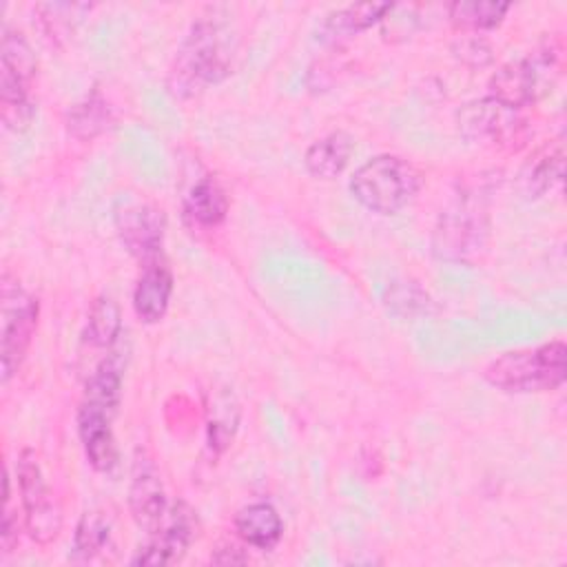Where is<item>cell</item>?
Masks as SVG:
<instances>
[{"instance_id":"cell-28","label":"cell","mask_w":567,"mask_h":567,"mask_svg":"<svg viewBox=\"0 0 567 567\" xmlns=\"http://www.w3.org/2000/svg\"><path fill=\"white\" fill-rule=\"evenodd\" d=\"M381 33L385 40H405L410 38L419 27V13L414 4H394L390 2V9L381 18Z\"/></svg>"},{"instance_id":"cell-27","label":"cell","mask_w":567,"mask_h":567,"mask_svg":"<svg viewBox=\"0 0 567 567\" xmlns=\"http://www.w3.org/2000/svg\"><path fill=\"white\" fill-rule=\"evenodd\" d=\"M44 33L53 40L66 38L73 33L78 22L91 11V4L84 2H44L35 7Z\"/></svg>"},{"instance_id":"cell-11","label":"cell","mask_w":567,"mask_h":567,"mask_svg":"<svg viewBox=\"0 0 567 567\" xmlns=\"http://www.w3.org/2000/svg\"><path fill=\"white\" fill-rule=\"evenodd\" d=\"M195 536H197V516L184 501H177L168 509V518H164L159 529L151 534V540L140 549V554L131 563L148 565V567L173 565L182 560V556L186 554Z\"/></svg>"},{"instance_id":"cell-9","label":"cell","mask_w":567,"mask_h":567,"mask_svg":"<svg viewBox=\"0 0 567 567\" xmlns=\"http://www.w3.org/2000/svg\"><path fill=\"white\" fill-rule=\"evenodd\" d=\"M456 126L461 135L472 142L509 144L523 131L525 117L520 115V111L509 109L487 95L465 102L456 111Z\"/></svg>"},{"instance_id":"cell-20","label":"cell","mask_w":567,"mask_h":567,"mask_svg":"<svg viewBox=\"0 0 567 567\" xmlns=\"http://www.w3.org/2000/svg\"><path fill=\"white\" fill-rule=\"evenodd\" d=\"M0 117L2 126L22 133L35 117V104L29 97V82L0 69Z\"/></svg>"},{"instance_id":"cell-19","label":"cell","mask_w":567,"mask_h":567,"mask_svg":"<svg viewBox=\"0 0 567 567\" xmlns=\"http://www.w3.org/2000/svg\"><path fill=\"white\" fill-rule=\"evenodd\" d=\"M111 124L113 111L97 89H93L89 95H84L66 111V131L82 142L95 140L97 135L109 131Z\"/></svg>"},{"instance_id":"cell-17","label":"cell","mask_w":567,"mask_h":567,"mask_svg":"<svg viewBox=\"0 0 567 567\" xmlns=\"http://www.w3.org/2000/svg\"><path fill=\"white\" fill-rule=\"evenodd\" d=\"M352 148L354 140L346 131H332L308 146L303 155L306 171L317 179H332L348 166Z\"/></svg>"},{"instance_id":"cell-26","label":"cell","mask_w":567,"mask_h":567,"mask_svg":"<svg viewBox=\"0 0 567 567\" xmlns=\"http://www.w3.org/2000/svg\"><path fill=\"white\" fill-rule=\"evenodd\" d=\"M0 69L13 73L16 78L24 80L31 84L35 69H38V60L35 53L29 44V40L16 31L4 27L2 29V47H0Z\"/></svg>"},{"instance_id":"cell-16","label":"cell","mask_w":567,"mask_h":567,"mask_svg":"<svg viewBox=\"0 0 567 567\" xmlns=\"http://www.w3.org/2000/svg\"><path fill=\"white\" fill-rule=\"evenodd\" d=\"M184 219L197 228H215L228 215V195L213 177L197 179L184 197Z\"/></svg>"},{"instance_id":"cell-24","label":"cell","mask_w":567,"mask_h":567,"mask_svg":"<svg viewBox=\"0 0 567 567\" xmlns=\"http://www.w3.org/2000/svg\"><path fill=\"white\" fill-rule=\"evenodd\" d=\"M390 9V2H357L343 9H337L326 16L323 31L330 38H350L359 31L370 29L381 22L383 13Z\"/></svg>"},{"instance_id":"cell-10","label":"cell","mask_w":567,"mask_h":567,"mask_svg":"<svg viewBox=\"0 0 567 567\" xmlns=\"http://www.w3.org/2000/svg\"><path fill=\"white\" fill-rule=\"evenodd\" d=\"M128 512L135 525L146 534L157 532L168 514L162 476L153 458L142 447H137L133 456L131 483H128Z\"/></svg>"},{"instance_id":"cell-13","label":"cell","mask_w":567,"mask_h":567,"mask_svg":"<svg viewBox=\"0 0 567 567\" xmlns=\"http://www.w3.org/2000/svg\"><path fill=\"white\" fill-rule=\"evenodd\" d=\"M171 295H173L171 268L159 259L148 261L142 268L133 290V310L137 319L144 323H157L159 319H164L171 303Z\"/></svg>"},{"instance_id":"cell-30","label":"cell","mask_w":567,"mask_h":567,"mask_svg":"<svg viewBox=\"0 0 567 567\" xmlns=\"http://www.w3.org/2000/svg\"><path fill=\"white\" fill-rule=\"evenodd\" d=\"M24 525V518L20 520L16 509H11L9 503H4V512H2V525H0V547L2 554H11L13 547L20 540V527Z\"/></svg>"},{"instance_id":"cell-29","label":"cell","mask_w":567,"mask_h":567,"mask_svg":"<svg viewBox=\"0 0 567 567\" xmlns=\"http://www.w3.org/2000/svg\"><path fill=\"white\" fill-rule=\"evenodd\" d=\"M452 55L465 66L481 69L492 62V47L478 33H463L452 42Z\"/></svg>"},{"instance_id":"cell-23","label":"cell","mask_w":567,"mask_h":567,"mask_svg":"<svg viewBox=\"0 0 567 567\" xmlns=\"http://www.w3.org/2000/svg\"><path fill=\"white\" fill-rule=\"evenodd\" d=\"M111 543V520L104 512L91 509L84 512L75 525L71 560L73 563H89Z\"/></svg>"},{"instance_id":"cell-21","label":"cell","mask_w":567,"mask_h":567,"mask_svg":"<svg viewBox=\"0 0 567 567\" xmlns=\"http://www.w3.org/2000/svg\"><path fill=\"white\" fill-rule=\"evenodd\" d=\"M509 11V2L496 0H456L447 4L450 22L463 33H478L485 29H494L503 22Z\"/></svg>"},{"instance_id":"cell-1","label":"cell","mask_w":567,"mask_h":567,"mask_svg":"<svg viewBox=\"0 0 567 567\" xmlns=\"http://www.w3.org/2000/svg\"><path fill=\"white\" fill-rule=\"evenodd\" d=\"M235 40L217 20L202 18L190 24L168 69V91L175 97H193L204 86L221 82L230 73Z\"/></svg>"},{"instance_id":"cell-25","label":"cell","mask_w":567,"mask_h":567,"mask_svg":"<svg viewBox=\"0 0 567 567\" xmlns=\"http://www.w3.org/2000/svg\"><path fill=\"white\" fill-rule=\"evenodd\" d=\"M385 308L401 319H416L427 315L432 308V297L410 279L390 281L383 290Z\"/></svg>"},{"instance_id":"cell-6","label":"cell","mask_w":567,"mask_h":567,"mask_svg":"<svg viewBox=\"0 0 567 567\" xmlns=\"http://www.w3.org/2000/svg\"><path fill=\"white\" fill-rule=\"evenodd\" d=\"M16 476H18V487H20V498H22V518H24V529L27 534L38 543V545H49L53 543L60 532H62V505L58 496L51 492L38 454L33 450H22L16 463Z\"/></svg>"},{"instance_id":"cell-18","label":"cell","mask_w":567,"mask_h":567,"mask_svg":"<svg viewBox=\"0 0 567 567\" xmlns=\"http://www.w3.org/2000/svg\"><path fill=\"white\" fill-rule=\"evenodd\" d=\"M239 416H241V410L230 388H215L208 399V416H206L208 447L215 454L226 452L228 445L233 443L239 425Z\"/></svg>"},{"instance_id":"cell-3","label":"cell","mask_w":567,"mask_h":567,"mask_svg":"<svg viewBox=\"0 0 567 567\" xmlns=\"http://www.w3.org/2000/svg\"><path fill=\"white\" fill-rule=\"evenodd\" d=\"M421 188V173L416 166L399 155H377L363 162L352 179V197L368 210L379 215H394L405 208Z\"/></svg>"},{"instance_id":"cell-14","label":"cell","mask_w":567,"mask_h":567,"mask_svg":"<svg viewBox=\"0 0 567 567\" xmlns=\"http://www.w3.org/2000/svg\"><path fill=\"white\" fill-rule=\"evenodd\" d=\"M565 151L563 144L543 146L518 171L516 188L525 199H538L563 184Z\"/></svg>"},{"instance_id":"cell-7","label":"cell","mask_w":567,"mask_h":567,"mask_svg":"<svg viewBox=\"0 0 567 567\" xmlns=\"http://www.w3.org/2000/svg\"><path fill=\"white\" fill-rule=\"evenodd\" d=\"M487 241L485 210L472 199H458L439 215L432 233V250L447 261L474 259Z\"/></svg>"},{"instance_id":"cell-31","label":"cell","mask_w":567,"mask_h":567,"mask_svg":"<svg viewBox=\"0 0 567 567\" xmlns=\"http://www.w3.org/2000/svg\"><path fill=\"white\" fill-rule=\"evenodd\" d=\"M210 560L217 563V565H241V563L248 560V556L241 551V547L226 543V545H219V547L215 549V554L210 556Z\"/></svg>"},{"instance_id":"cell-2","label":"cell","mask_w":567,"mask_h":567,"mask_svg":"<svg viewBox=\"0 0 567 567\" xmlns=\"http://www.w3.org/2000/svg\"><path fill=\"white\" fill-rule=\"evenodd\" d=\"M483 379L512 394L558 390L567 379V346L565 341H549L538 348L509 350L483 370Z\"/></svg>"},{"instance_id":"cell-15","label":"cell","mask_w":567,"mask_h":567,"mask_svg":"<svg viewBox=\"0 0 567 567\" xmlns=\"http://www.w3.org/2000/svg\"><path fill=\"white\" fill-rule=\"evenodd\" d=\"M237 536L255 549H272L284 536V520L270 503H250L235 514Z\"/></svg>"},{"instance_id":"cell-12","label":"cell","mask_w":567,"mask_h":567,"mask_svg":"<svg viewBox=\"0 0 567 567\" xmlns=\"http://www.w3.org/2000/svg\"><path fill=\"white\" fill-rule=\"evenodd\" d=\"M113 416L115 412L89 401H82L78 408V434H80L86 461L95 472H102V474L113 472L120 461V450L111 427Z\"/></svg>"},{"instance_id":"cell-4","label":"cell","mask_w":567,"mask_h":567,"mask_svg":"<svg viewBox=\"0 0 567 567\" xmlns=\"http://www.w3.org/2000/svg\"><path fill=\"white\" fill-rule=\"evenodd\" d=\"M560 44L551 38L543 40L523 58L505 62L487 82V95L496 102L523 111L532 106L554 82L558 73Z\"/></svg>"},{"instance_id":"cell-5","label":"cell","mask_w":567,"mask_h":567,"mask_svg":"<svg viewBox=\"0 0 567 567\" xmlns=\"http://www.w3.org/2000/svg\"><path fill=\"white\" fill-rule=\"evenodd\" d=\"M40 303L24 286L9 272L0 279V370L7 383L22 365L38 328Z\"/></svg>"},{"instance_id":"cell-8","label":"cell","mask_w":567,"mask_h":567,"mask_svg":"<svg viewBox=\"0 0 567 567\" xmlns=\"http://www.w3.org/2000/svg\"><path fill=\"white\" fill-rule=\"evenodd\" d=\"M113 221L120 241L133 257L144 264L159 257L166 235V215L162 208L140 199H122L113 210Z\"/></svg>"},{"instance_id":"cell-22","label":"cell","mask_w":567,"mask_h":567,"mask_svg":"<svg viewBox=\"0 0 567 567\" xmlns=\"http://www.w3.org/2000/svg\"><path fill=\"white\" fill-rule=\"evenodd\" d=\"M120 337H122L120 303L109 295H100L89 308L84 341L91 343L93 348H113Z\"/></svg>"}]
</instances>
